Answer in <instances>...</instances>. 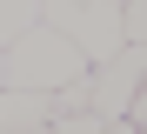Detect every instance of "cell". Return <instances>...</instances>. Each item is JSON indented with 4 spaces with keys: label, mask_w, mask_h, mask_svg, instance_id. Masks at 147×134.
Instances as JSON below:
<instances>
[{
    "label": "cell",
    "mask_w": 147,
    "mask_h": 134,
    "mask_svg": "<svg viewBox=\"0 0 147 134\" xmlns=\"http://www.w3.org/2000/svg\"><path fill=\"white\" fill-rule=\"evenodd\" d=\"M87 61L80 47H74L67 34H54V27H27L13 47H0V87H27V94H60L67 80H80Z\"/></svg>",
    "instance_id": "6da1fadb"
},
{
    "label": "cell",
    "mask_w": 147,
    "mask_h": 134,
    "mask_svg": "<svg viewBox=\"0 0 147 134\" xmlns=\"http://www.w3.org/2000/svg\"><path fill=\"white\" fill-rule=\"evenodd\" d=\"M40 27H54L80 47L87 67L114 61L127 47V27H120V0H40Z\"/></svg>",
    "instance_id": "7a4b0ae2"
},
{
    "label": "cell",
    "mask_w": 147,
    "mask_h": 134,
    "mask_svg": "<svg viewBox=\"0 0 147 134\" xmlns=\"http://www.w3.org/2000/svg\"><path fill=\"white\" fill-rule=\"evenodd\" d=\"M140 80H147V47L127 40L114 61L87 67V114L94 121H127V101L140 94Z\"/></svg>",
    "instance_id": "3957f363"
},
{
    "label": "cell",
    "mask_w": 147,
    "mask_h": 134,
    "mask_svg": "<svg viewBox=\"0 0 147 134\" xmlns=\"http://www.w3.org/2000/svg\"><path fill=\"white\" fill-rule=\"evenodd\" d=\"M47 121H54V94L0 87V127H47Z\"/></svg>",
    "instance_id": "277c9868"
},
{
    "label": "cell",
    "mask_w": 147,
    "mask_h": 134,
    "mask_svg": "<svg viewBox=\"0 0 147 134\" xmlns=\"http://www.w3.org/2000/svg\"><path fill=\"white\" fill-rule=\"evenodd\" d=\"M34 20H40V0H0V47H13Z\"/></svg>",
    "instance_id": "5b68a950"
},
{
    "label": "cell",
    "mask_w": 147,
    "mask_h": 134,
    "mask_svg": "<svg viewBox=\"0 0 147 134\" xmlns=\"http://www.w3.org/2000/svg\"><path fill=\"white\" fill-rule=\"evenodd\" d=\"M47 134H140L127 121H94V114H60V121H47Z\"/></svg>",
    "instance_id": "8992f818"
},
{
    "label": "cell",
    "mask_w": 147,
    "mask_h": 134,
    "mask_svg": "<svg viewBox=\"0 0 147 134\" xmlns=\"http://www.w3.org/2000/svg\"><path fill=\"white\" fill-rule=\"evenodd\" d=\"M120 27L134 47H147V0H120Z\"/></svg>",
    "instance_id": "52a82bcc"
},
{
    "label": "cell",
    "mask_w": 147,
    "mask_h": 134,
    "mask_svg": "<svg viewBox=\"0 0 147 134\" xmlns=\"http://www.w3.org/2000/svg\"><path fill=\"white\" fill-rule=\"evenodd\" d=\"M140 134H147V127H140Z\"/></svg>",
    "instance_id": "ba28073f"
}]
</instances>
